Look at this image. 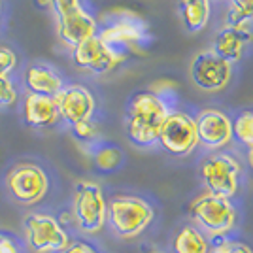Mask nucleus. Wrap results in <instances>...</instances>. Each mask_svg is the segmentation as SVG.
Masks as SVG:
<instances>
[{
    "mask_svg": "<svg viewBox=\"0 0 253 253\" xmlns=\"http://www.w3.org/2000/svg\"><path fill=\"white\" fill-rule=\"evenodd\" d=\"M165 100L151 91H142L130 98L126 114V134L132 144L149 148L157 142L163 121L169 116Z\"/></svg>",
    "mask_w": 253,
    "mask_h": 253,
    "instance_id": "obj_1",
    "label": "nucleus"
},
{
    "mask_svg": "<svg viewBox=\"0 0 253 253\" xmlns=\"http://www.w3.org/2000/svg\"><path fill=\"white\" fill-rule=\"evenodd\" d=\"M155 211L140 197L119 195L108 202V217L106 221L121 238H136L146 231L153 221Z\"/></svg>",
    "mask_w": 253,
    "mask_h": 253,
    "instance_id": "obj_2",
    "label": "nucleus"
},
{
    "mask_svg": "<svg viewBox=\"0 0 253 253\" xmlns=\"http://www.w3.org/2000/svg\"><path fill=\"white\" fill-rule=\"evenodd\" d=\"M72 217L78 229L85 234H96L102 231L108 217V202L98 183L85 179L76 183Z\"/></svg>",
    "mask_w": 253,
    "mask_h": 253,
    "instance_id": "obj_3",
    "label": "nucleus"
},
{
    "mask_svg": "<svg viewBox=\"0 0 253 253\" xmlns=\"http://www.w3.org/2000/svg\"><path fill=\"white\" fill-rule=\"evenodd\" d=\"M189 213L195 221L211 236H223L231 231L236 221V210L231 199L204 193L191 202Z\"/></svg>",
    "mask_w": 253,
    "mask_h": 253,
    "instance_id": "obj_4",
    "label": "nucleus"
},
{
    "mask_svg": "<svg viewBox=\"0 0 253 253\" xmlns=\"http://www.w3.org/2000/svg\"><path fill=\"white\" fill-rule=\"evenodd\" d=\"M27 246L34 253H57L68 248L70 238L59 219L49 213L32 211L25 217Z\"/></svg>",
    "mask_w": 253,
    "mask_h": 253,
    "instance_id": "obj_5",
    "label": "nucleus"
},
{
    "mask_svg": "<svg viewBox=\"0 0 253 253\" xmlns=\"http://www.w3.org/2000/svg\"><path fill=\"white\" fill-rule=\"evenodd\" d=\"M6 187L21 204H38L49 191V178L42 167L34 163H21L8 172Z\"/></svg>",
    "mask_w": 253,
    "mask_h": 253,
    "instance_id": "obj_6",
    "label": "nucleus"
},
{
    "mask_svg": "<svg viewBox=\"0 0 253 253\" xmlns=\"http://www.w3.org/2000/svg\"><path fill=\"white\" fill-rule=\"evenodd\" d=\"M201 176L208 193L232 199L238 191L240 165L236 159L227 153H213L204 159L201 167Z\"/></svg>",
    "mask_w": 253,
    "mask_h": 253,
    "instance_id": "obj_7",
    "label": "nucleus"
},
{
    "mask_svg": "<svg viewBox=\"0 0 253 253\" xmlns=\"http://www.w3.org/2000/svg\"><path fill=\"white\" fill-rule=\"evenodd\" d=\"M157 142L176 157L191 153L199 144L195 119L181 112H170L161 125Z\"/></svg>",
    "mask_w": 253,
    "mask_h": 253,
    "instance_id": "obj_8",
    "label": "nucleus"
},
{
    "mask_svg": "<svg viewBox=\"0 0 253 253\" xmlns=\"http://www.w3.org/2000/svg\"><path fill=\"white\" fill-rule=\"evenodd\" d=\"M189 74L193 84L202 91H219L231 82L232 64L221 59L215 51H202L193 57Z\"/></svg>",
    "mask_w": 253,
    "mask_h": 253,
    "instance_id": "obj_9",
    "label": "nucleus"
},
{
    "mask_svg": "<svg viewBox=\"0 0 253 253\" xmlns=\"http://www.w3.org/2000/svg\"><path fill=\"white\" fill-rule=\"evenodd\" d=\"M59 117L68 125H78L82 121H89L95 114V96L84 85H68L55 96Z\"/></svg>",
    "mask_w": 253,
    "mask_h": 253,
    "instance_id": "obj_10",
    "label": "nucleus"
},
{
    "mask_svg": "<svg viewBox=\"0 0 253 253\" xmlns=\"http://www.w3.org/2000/svg\"><path fill=\"white\" fill-rule=\"evenodd\" d=\"M96 36L110 49H114L117 55H121L125 59L126 51L136 47V43L142 42V38L146 36V25L134 15H126V17L116 19L112 25H108L104 31H100Z\"/></svg>",
    "mask_w": 253,
    "mask_h": 253,
    "instance_id": "obj_11",
    "label": "nucleus"
},
{
    "mask_svg": "<svg viewBox=\"0 0 253 253\" xmlns=\"http://www.w3.org/2000/svg\"><path fill=\"white\" fill-rule=\"evenodd\" d=\"M72 57L80 68L89 70L93 74H106L123 61V57L117 55L114 49H110L98 36H93L84 43L76 45Z\"/></svg>",
    "mask_w": 253,
    "mask_h": 253,
    "instance_id": "obj_12",
    "label": "nucleus"
},
{
    "mask_svg": "<svg viewBox=\"0 0 253 253\" xmlns=\"http://www.w3.org/2000/svg\"><path fill=\"white\" fill-rule=\"evenodd\" d=\"M199 144L208 149L225 148L232 138L231 119L219 110H202L195 119Z\"/></svg>",
    "mask_w": 253,
    "mask_h": 253,
    "instance_id": "obj_13",
    "label": "nucleus"
},
{
    "mask_svg": "<svg viewBox=\"0 0 253 253\" xmlns=\"http://www.w3.org/2000/svg\"><path fill=\"white\" fill-rule=\"evenodd\" d=\"M57 32H59V38L66 45L76 47V45L84 43L85 40L96 36V21L91 13L80 8L74 13L57 19Z\"/></svg>",
    "mask_w": 253,
    "mask_h": 253,
    "instance_id": "obj_14",
    "label": "nucleus"
},
{
    "mask_svg": "<svg viewBox=\"0 0 253 253\" xmlns=\"http://www.w3.org/2000/svg\"><path fill=\"white\" fill-rule=\"evenodd\" d=\"M23 80H25V87L31 95L53 96L55 98L64 87L63 76L55 68H51L49 64H31L25 70Z\"/></svg>",
    "mask_w": 253,
    "mask_h": 253,
    "instance_id": "obj_15",
    "label": "nucleus"
},
{
    "mask_svg": "<svg viewBox=\"0 0 253 253\" xmlns=\"http://www.w3.org/2000/svg\"><path fill=\"white\" fill-rule=\"evenodd\" d=\"M252 42V32L248 27H234V25H225L221 31L217 32L213 40V49L221 59L227 63H236L240 61L244 53V47Z\"/></svg>",
    "mask_w": 253,
    "mask_h": 253,
    "instance_id": "obj_16",
    "label": "nucleus"
},
{
    "mask_svg": "<svg viewBox=\"0 0 253 253\" xmlns=\"http://www.w3.org/2000/svg\"><path fill=\"white\" fill-rule=\"evenodd\" d=\"M23 117H25L27 125L34 126V128H47L61 119L57 102L53 96L31 95V93H27L25 100H23Z\"/></svg>",
    "mask_w": 253,
    "mask_h": 253,
    "instance_id": "obj_17",
    "label": "nucleus"
},
{
    "mask_svg": "<svg viewBox=\"0 0 253 253\" xmlns=\"http://www.w3.org/2000/svg\"><path fill=\"white\" fill-rule=\"evenodd\" d=\"M181 21L189 32L202 31L210 19V0H178Z\"/></svg>",
    "mask_w": 253,
    "mask_h": 253,
    "instance_id": "obj_18",
    "label": "nucleus"
},
{
    "mask_svg": "<svg viewBox=\"0 0 253 253\" xmlns=\"http://www.w3.org/2000/svg\"><path fill=\"white\" fill-rule=\"evenodd\" d=\"M174 253H208V240L195 227H183L174 238Z\"/></svg>",
    "mask_w": 253,
    "mask_h": 253,
    "instance_id": "obj_19",
    "label": "nucleus"
},
{
    "mask_svg": "<svg viewBox=\"0 0 253 253\" xmlns=\"http://www.w3.org/2000/svg\"><path fill=\"white\" fill-rule=\"evenodd\" d=\"M232 8L227 15V25L248 27L253 21V0H231Z\"/></svg>",
    "mask_w": 253,
    "mask_h": 253,
    "instance_id": "obj_20",
    "label": "nucleus"
},
{
    "mask_svg": "<svg viewBox=\"0 0 253 253\" xmlns=\"http://www.w3.org/2000/svg\"><path fill=\"white\" fill-rule=\"evenodd\" d=\"M95 165L98 167L100 170H114L119 167V163H121V151L114 146H100V148L95 151Z\"/></svg>",
    "mask_w": 253,
    "mask_h": 253,
    "instance_id": "obj_21",
    "label": "nucleus"
},
{
    "mask_svg": "<svg viewBox=\"0 0 253 253\" xmlns=\"http://www.w3.org/2000/svg\"><path fill=\"white\" fill-rule=\"evenodd\" d=\"M232 134L238 138V142H242L246 146H253V114L246 112L242 116L236 117L234 125H232Z\"/></svg>",
    "mask_w": 253,
    "mask_h": 253,
    "instance_id": "obj_22",
    "label": "nucleus"
},
{
    "mask_svg": "<svg viewBox=\"0 0 253 253\" xmlns=\"http://www.w3.org/2000/svg\"><path fill=\"white\" fill-rule=\"evenodd\" d=\"M17 100V89L8 76H0V106H11Z\"/></svg>",
    "mask_w": 253,
    "mask_h": 253,
    "instance_id": "obj_23",
    "label": "nucleus"
},
{
    "mask_svg": "<svg viewBox=\"0 0 253 253\" xmlns=\"http://www.w3.org/2000/svg\"><path fill=\"white\" fill-rule=\"evenodd\" d=\"M49 8L57 15V19H61L64 15H70L76 10H80L82 8V0H51Z\"/></svg>",
    "mask_w": 253,
    "mask_h": 253,
    "instance_id": "obj_24",
    "label": "nucleus"
},
{
    "mask_svg": "<svg viewBox=\"0 0 253 253\" xmlns=\"http://www.w3.org/2000/svg\"><path fill=\"white\" fill-rule=\"evenodd\" d=\"M17 66V55L11 51L10 47L0 45V76H8L13 72V68Z\"/></svg>",
    "mask_w": 253,
    "mask_h": 253,
    "instance_id": "obj_25",
    "label": "nucleus"
},
{
    "mask_svg": "<svg viewBox=\"0 0 253 253\" xmlns=\"http://www.w3.org/2000/svg\"><path fill=\"white\" fill-rule=\"evenodd\" d=\"M72 130H74V136L80 140V142H93L98 134V130H96V125L89 119V121H82V123H78V125L72 126Z\"/></svg>",
    "mask_w": 253,
    "mask_h": 253,
    "instance_id": "obj_26",
    "label": "nucleus"
},
{
    "mask_svg": "<svg viewBox=\"0 0 253 253\" xmlns=\"http://www.w3.org/2000/svg\"><path fill=\"white\" fill-rule=\"evenodd\" d=\"M210 253H253V252L248 244L234 242V240H221V242H215V246H213V250Z\"/></svg>",
    "mask_w": 253,
    "mask_h": 253,
    "instance_id": "obj_27",
    "label": "nucleus"
},
{
    "mask_svg": "<svg viewBox=\"0 0 253 253\" xmlns=\"http://www.w3.org/2000/svg\"><path fill=\"white\" fill-rule=\"evenodd\" d=\"M0 253H25V250L13 234L0 231Z\"/></svg>",
    "mask_w": 253,
    "mask_h": 253,
    "instance_id": "obj_28",
    "label": "nucleus"
},
{
    "mask_svg": "<svg viewBox=\"0 0 253 253\" xmlns=\"http://www.w3.org/2000/svg\"><path fill=\"white\" fill-rule=\"evenodd\" d=\"M57 253H96L93 246H89L87 242H74L68 244V248H64L63 252Z\"/></svg>",
    "mask_w": 253,
    "mask_h": 253,
    "instance_id": "obj_29",
    "label": "nucleus"
},
{
    "mask_svg": "<svg viewBox=\"0 0 253 253\" xmlns=\"http://www.w3.org/2000/svg\"><path fill=\"white\" fill-rule=\"evenodd\" d=\"M36 4L42 8H47V6H51V0H36Z\"/></svg>",
    "mask_w": 253,
    "mask_h": 253,
    "instance_id": "obj_30",
    "label": "nucleus"
},
{
    "mask_svg": "<svg viewBox=\"0 0 253 253\" xmlns=\"http://www.w3.org/2000/svg\"><path fill=\"white\" fill-rule=\"evenodd\" d=\"M248 161H250V165H252V169H253V146L250 148V151H248Z\"/></svg>",
    "mask_w": 253,
    "mask_h": 253,
    "instance_id": "obj_31",
    "label": "nucleus"
},
{
    "mask_svg": "<svg viewBox=\"0 0 253 253\" xmlns=\"http://www.w3.org/2000/svg\"><path fill=\"white\" fill-rule=\"evenodd\" d=\"M0 13H2V8H0Z\"/></svg>",
    "mask_w": 253,
    "mask_h": 253,
    "instance_id": "obj_32",
    "label": "nucleus"
},
{
    "mask_svg": "<svg viewBox=\"0 0 253 253\" xmlns=\"http://www.w3.org/2000/svg\"><path fill=\"white\" fill-rule=\"evenodd\" d=\"M155 253H161V252H155Z\"/></svg>",
    "mask_w": 253,
    "mask_h": 253,
    "instance_id": "obj_33",
    "label": "nucleus"
}]
</instances>
